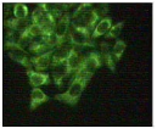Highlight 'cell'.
Returning <instances> with one entry per match:
<instances>
[{
	"mask_svg": "<svg viewBox=\"0 0 157 134\" xmlns=\"http://www.w3.org/2000/svg\"><path fill=\"white\" fill-rule=\"evenodd\" d=\"M91 2H82L75 10L73 15L71 16V27L83 28L88 31H94L98 21L101 18L95 9L91 7Z\"/></svg>",
	"mask_w": 157,
	"mask_h": 134,
	"instance_id": "obj_1",
	"label": "cell"
},
{
	"mask_svg": "<svg viewBox=\"0 0 157 134\" xmlns=\"http://www.w3.org/2000/svg\"><path fill=\"white\" fill-rule=\"evenodd\" d=\"M89 81L90 79H88L84 76L75 75V78H73L68 90L63 94H57L55 96V100H59L61 102H66L71 106H75L79 101V99L82 96V93H83V90H84L85 86L88 84Z\"/></svg>",
	"mask_w": 157,
	"mask_h": 134,
	"instance_id": "obj_2",
	"label": "cell"
},
{
	"mask_svg": "<svg viewBox=\"0 0 157 134\" xmlns=\"http://www.w3.org/2000/svg\"><path fill=\"white\" fill-rule=\"evenodd\" d=\"M31 21H32V23L38 25V26H40L44 29V37L54 33L56 18L50 12L45 11L44 9H41L40 6H38L33 11V13L31 16Z\"/></svg>",
	"mask_w": 157,
	"mask_h": 134,
	"instance_id": "obj_3",
	"label": "cell"
},
{
	"mask_svg": "<svg viewBox=\"0 0 157 134\" xmlns=\"http://www.w3.org/2000/svg\"><path fill=\"white\" fill-rule=\"evenodd\" d=\"M66 42L75 45L76 48H85V46H94V40L91 39V32L83 28L70 27Z\"/></svg>",
	"mask_w": 157,
	"mask_h": 134,
	"instance_id": "obj_4",
	"label": "cell"
},
{
	"mask_svg": "<svg viewBox=\"0 0 157 134\" xmlns=\"http://www.w3.org/2000/svg\"><path fill=\"white\" fill-rule=\"evenodd\" d=\"M5 50L9 51V57L12 59L13 61L18 62L20 65H22L23 67H26L27 70H32V63L31 60L28 57V54L25 51V49L21 45L16 44V43H10V42H5Z\"/></svg>",
	"mask_w": 157,
	"mask_h": 134,
	"instance_id": "obj_5",
	"label": "cell"
},
{
	"mask_svg": "<svg viewBox=\"0 0 157 134\" xmlns=\"http://www.w3.org/2000/svg\"><path fill=\"white\" fill-rule=\"evenodd\" d=\"M101 65H102V59H101L100 54H98V52H90L88 56H85L84 63L82 65V67L79 68L78 72L76 75L84 76L88 79H90L94 76L95 71L101 67Z\"/></svg>",
	"mask_w": 157,
	"mask_h": 134,
	"instance_id": "obj_6",
	"label": "cell"
},
{
	"mask_svg": "<svg viewBox=\"0 0 157 134\" xmlns=\"http://www.w3.org/2000/svg\"><path fill=\"white\" fill-rule=\"evenodd\" d=\"M50 67H51V76L54 78V82L59 87H61L63 84V79H66L70 75H72V71L68 67L66 61L51 63Z\"/></svg>",
	"mask_w": 157,
	"mask_h": 134,
	"instance_id": "obj_7",
	"label": "cell"
},
{
	"mask_svg": "<svg viewBox=\"0 0 157 134\" xmlns=\"http://www.w3.org/2000/svg\"><path fill=\"white\" fill-rule=\"evenodd\" d=\"M70 27H71V15H70V12L61 15L56 20L54 33L56 34V37L59 38V40L61 43L66 42L67 34H68V31H70Z\"/></svg>",
	"mask_w": 157,
	"mask_h": 134,
	"instance_id": "obj_8",
	"label": "cell"
},
{
	"mask_svg": "<svg viewBox=\"0 0 157 134\" xmlns=\"http://www.w3.org/2000/svg\"><path fill=\"white\" fill-rule=\"evenodd\" d=\"M52 51H54V49L49 50L45 54H41V55H38V56H34V57L29 59L31 60V63H32V67L37 72L45 71V70H48L51 66V62H52Z\"/></svg>",
	"mask_w": 157,
	"mask_h": 134,
	"instance_id": "obj_9",
	"label": "cell"
},
{
	"mask_svg": "<svg viewBox=\"0 0 157 134\" xmlns=\"http://www.w3.org/2000/svg\"><path fill=\"white\" fill-rule=\"evenodd\" d=\"M76 46L72 45L68 42H63L60 45H57L54 51H52V62L51 63H55V62H61V61H66L67 57L70 56L71 51L75 49Z\"/></svg>",
	"mask_w": 157,
	"mask_h": 134,
	"instance_id": "obj_10",
	"label": "cell"
},
{
	"mask_svg": "<svg viewBox=\"0 0 157 134\" xmlns=\"http://www.w3.org/2000/svg\"><path fill=\"white\" fill-rule=\"evenodd\" d=\"M40 7L44 9L45 11L50 12L56 20H57L61 15L67 13L68 10H70V9H68L70 5L66 4V2H43V4H40Z\"/></svg>",
	"mask_w": 157,
	"mask_h": 134,
	"instance_id": "obj_11",
	"label": "cell"
},
{
	"mask_svg": "<svg viewBox=\"0 0 157 134\" xmlns=\"http://www.w3.org/2000/svg\"><path fill=\"white\" fill-rule=\"evenodd\" d=\"M112 27V18L111 17H102L95 26L94 31L91 32V39L95 40L96 38H100L101 36L107 34V32L110 31V28Z\"/></svg>",
	"mask_w": 157,
	"mask_h": 134,
	"instance_id": "obj_12",
	"label": "cell"
},
{
	"mask_svg": "<svg viewBox=\"0 0 157 134\" xmlns=\"http://www.w3.org/2000/svg\"><path fill=\"white\" fill-rule=\"evenodd\" d=\"M32 25L31 18H23V20H18V18H12L5 22L6 28H9L10 31L13 32H18V33H25Z\"/></svg>",
	"mask_w": 157,
	"mask_h": 134,
	"instance_id": "obj_13",
	"label": "cell"
},
{
	"mask_svg": "<svg viewBox=\"0 0 157 134\" xmlns=\"http://www.w3.org/2000/svg\"><path fill=\"white\" fill-rule=\"evenodd\" d=\"M27 75H28L31 86L34 87V88H38L41 86H48L50 83V77L46 73L37 72V71H33V70H27Z\"/></svg>",
	"mask_w": 157,
	"mask_h": 134,
	"instance_id": "obj_14",
	"label": "cell"
},
{
	"mask_svg": "<svg viewBox=\"0 0 157 134\" xmlns=\"http://www.w3.org/2000/svg\"><path fill=\"white\" fill-rule=\"evenodd\" d=\"M84 61H85V56H83L80 52H78L76 50V48L71 51L70 56L66 60V62H67V65L71 68V71H72L73 75H76L78 72V70L82 67V65L84 63Z\"/></svg>",
	"mask_w": 157,
	"mask_h": 134,
	"instance_id": "obj_15",
	"label": "cell"
},
{
	"mask_svg": "<svg viewBox=\"0 0 157 134\" xmlns=\"http://www.w3.org/2000/svg\"><path fill=\"white\" fill-rule=\"evenodd\" d=\"M100 56L105 61L106 66L112 72H115L116 71V62H115V60L112 57V54H111V45L109 44L107 42H102L100 44Z\"/></svg>",
	"mask_w": 157,
	"mask_h": 134,
	"instance_id": "obj_16",
	"label": "cell"
},
{
	"mask_svg": "<svg viewBox=\"0 0 157 134\" xmlns=\"http://www.w3.org/2000/svg\"><path fill=\"white\" fill-rule=\"evenodd\" d=\"M49 100V96H46L39 88H33L32 93H31V105H29V110L33 111L36 110L39 105L43 102H46Z\"/></svg>",
	"mask_w": 157,
	"mask_h": 134,
	"instance_id": "obj_17",
	"label": "cell"
},
{
	"mask_svg": "<svg viewBox=\"0 0 157 134\" xmlns=\"http://www.w3.org/2000/svg\"><path fill=\"white\" fill-rule=\"evenodd\" d=\"M28 46V50L31 51V52H33L34 55H41V54H45V52H48L50 49L46 46V45L44 44V42H43V39H41V37L40 38H34V39H32L31 40V43L27 45Z\"/></svg>",
	"mask_w": 157,
	"mask_h": 134,
	"instance_id": "obj_18",
	"label": "cell"
},
{
	"mask_svg": "<svg viewBox=\"0 0 157 134\" xmlns=\"http://www.w3.org/2000/svg\"><path fill=\"white\" fill-rule=\"evenodd\" d=\"M125 48H127L125 42H123V40H121V39H117V42L115 43V45L111 48V54H112V57H113L115 62H118V61L121 60L122 54L124 52Z\"/></svg>",
	"mask_w": 157,
	"mask_h": 134,
	"instance_id": "obj_19",
	"label": "cell"
},
{
	"mask_svg": "<svg viewBox=\"0 0 157 134\" xmlns=\"http://www.w3.org/2000/svg\"><path fill=\"white\" fill-rule=\"evenodd\" d=\"M13 15L18 20L27 18V16H28V9H27V6L23 2H16L15 6H13Z\"/></svg>",
	"mask_w": 157,
	"mask_h": 134,
	"instance_id": "obj_20",
	"label": "cell"
},
{
	"mask_svg": "<svg viewBox=\"0 0 157 134\" xmlns=\"http://www.w3.org/2000/svg\"><path fill=\"white\" fill-rule=\"evenodd\" d=\"M41 39H43L44 44L46 45L50 50H51V49H55L57 45L61 44V42L59 40V38L56 37V34H55V33H51V34L45 36V37H41Z\"/></svg>",
	"mask_w": 157,
	"mask_h": 134,
	"instance_id": "obj_21",
	"label": "cell"
},
{
	"mask_svg": "<svg viewBox=\"0 0 157 134\" xmlns=\"http://www.w3.org/2000/svg\"><path fill=\"white\" fill-rule=\"evenodd\" d=\"M123 26H124V22H118L117 25L112 26L110 28V31L107 32L106 38L107 39H116V38H118L121 32H122V29H123Z\"/></svg>",
	"mask_w": 157,
	"mask_h": 134,
	"instance_id": "obj_22",
	"label": "cell"
},
{
	"mask_svg": "<svg viewBox=\"0 0 157 134\" xmlns=\"http://www.w3.org/2000/svg\"><path fill=\"white\" fill-rule=\"evenodd\" d=\"M27 34H28L32 39H34V38H40V37H44V29H43L40 26H38V25L32 23L31 27L27 29Z\"/></svg>",
	"mask_w": 157,
	"mask_h": 134,
	"instance_id": "obj_23",
	"label": "cell"
}]
</instances>
